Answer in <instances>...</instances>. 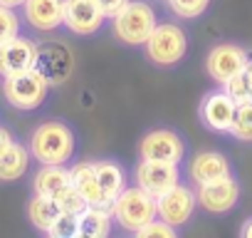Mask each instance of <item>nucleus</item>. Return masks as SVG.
<instances>
[{"label": "nucleus", "instance_id": "1", "mask_svg": "<svg viewBox=\"0 0 252 238\" xmlns=\"http://www.w3.org/2000/svg\"><path fill=\"white\" fill-rule=\"evenodd\" d=\"M28 149L37 164H62L67 166L77 154V134L62 119H50L32 129Z\"/></svg>", "mask_w": 252, "mask_h": 238}, {"label": "nucleus", "instance_id": "2", "mask_svg": "<svg viewBox=\"0 0 252 238\" xmlns=\"http://www.w3.org/2000/svg\"><path fill=\"white\" fill-rule=\"evenodd\" d=\"M111 218L114 223L126 231V233H136L141 226H146L149 221H154L158 216V203L156 196H151L149 191H144L141 186H126L111 203Z\"/></svg>", "mask_w": 252, "mask_h": 238}, {"label": "nucleus", "instance_id": "3", "mask_svg": "<svg viewBox=\"0 0 252 238\" xmlns=\"http://www.w3.org/2000/svg\"><path fill=\"white\" fill-rule=\"evenodd\" d=\"M111 20H114V35L124 45L131 47H141L158 23L154 5H149L146 0H129Z\"/></svg>", "mask_w": 252, "mask_h": 238}, {"label": "nucleus", "instance_id": "4", "mask_svg": "<svg viewBox=\"0 0 252 238\" xmlns=\"http://www.w3.org/2000/svg\"><path fill=\"white\" fill-rule=\"evenodd\" d=\"M50 79L35 67L13 77H3V97L8 99L10 107L20 112H32L40 109L50 94Z\"/></svg>", "mask_w": 252, "mask_h": 238}, {"label": "nucleus", "instance_id": "5", "mask_svg": "<svg viewBox=\"0 0 252 238\" xmlns=\"http://www.w3.org/2000/svg\"><path fill=\"white\" fill-rule=\"evenodd\" d=\"M146 57L158 67H173L188 55V35L178 23H156L154 33L144 42Z\"/></svg>", "mask_w": 252, "mask_h": 238}, {"label": "nucleus", "instance_id": "6", "mask_svg": "<svg viewBox=\"0 0 252 238\" xmlns=\"http://www.w3.org/2000/svg\"><path fill=\"white\" fill-rule=\"evenodd\" d=\"M247 60H250V55H247L245 47H240L235 42H220L208 52L205 72L215 84L222 87L230 77H235L237 72H242L247 67Z\"/></svg>", "mask_w": 252, "mask_h": 238}, {"label": "nucleus", "instance_id": "7", "mask_svg": "<svg viewBox=\"0 0 252 238\" xmlns=\"http://www.w3.org/2000/svg\"><path fill=\"white\" fill-rule=\"evenodd\" d=\"M139 157L141 159H154V161L181 164L183 157H186L183 137L173 129H151L139 142Z\"/></svg>", "mask_w": 252, "mask_h": 238}, {"label": "nucleus", "instance_id": "8", "mask_svg": "<svg viewBox=\"0 0 252 238\" xmlns=\"http://www.w3.org/2000/svg\"><path fill=\"white\" fill-rule=\"evenodd\" d=\"M156 203H158V218H163L166 223L181 228V226H186L193 218L195 206H198V194L190 186L178 181L173 189L161 194L156 198Z\"/></svg>", "mask_w": 252, "mask_h": 238}, {"label": "nucleus", "instance_id": "9", "mask_svg": "<svg viewBox=\"0 0 252 238\" xmlns=\"http://www.w3.org/2000/svg\"><path fill=\"white\" fill-rule=\"evenodd\" d=\"M181 181V169L178 164L168 161H154V159H141L134 169V184L149 191L151 196H161L168 189H173Z\"/></svg>", "mask_w": 252, "mask_h": 238}, {"label": "nucleus", "instance_id": "10", "mask_svg": "<svg viewBox=\"0 0 252 238\" xmlns=\"http://www.w3.org/2000/svg\"><path fill=\"white\" fill-rule=\"evenodd\" d=\"M37 52L40 45L25 35H18L0 45V77H13L28 70H35L37 65Z\"/></svg>", "mask_w": 252, "mask_h": 238}, {"label": "nucleus", "instance_id": "11", "mask_svg": "<svg viewBox=\"0 0 252 238\" xmlns=\"http://www.w3.org/2000/svg\"><path fill=\"white\" fill-rule=\"evenodd\" d=\"M198 203L208 211V213H227L237 206L240 201V184L232 174L208 181V184H198Z\"/></svg>", "mask_w": 252, "mask_h": 238}, {"label": "nucleus", "instance_id": "12", "mask_svg": "<svg viewBox=\"0 0 252 238\" xmlns=\"http://www.w3.org/2000/svg\"><path fill=\"white\" fill-rule=\"evenodd\" d=\"M235 109L237 104L230 99V94L225 89H213L203 97L198 114L200 122L210 129V132H220V134H230L232 119H235Z\"/></svg>", "mask_w": 252, "mask_h": 238}, {"label": "nucleus", "instance_id": "13", "mask_svg": "<svg viewBox=\"0 0 252 238\" xmlns=\"http://www.w3.org/2000/svg\"><path fill=\"white\" fill-rule=\"evenodd\" d=\"M104 13L96 0H64V28L74 35H94L104 25Z\"/></svg>", "mask_w": 252, "mask_h": 238}, {"label": "nucleus", "instance_id": "14", "mask_svg": "<svg viewBox=\"0 0 252 238\" xmlns=\"http://www.w3.org/2000/svg\"><path fill=\"white\" fill-rule=\"evenodd\" d=\"M23 18L37 33H55L64 28V0H25Z\"/></svg>", "mask_w": 252, "mask_h": 238}, {"label": "nucleus", "instance_id": "15", "mask_svg": "<svg viewBox=\"0 0 252 238\" xmlns=\"http://www.w3.org/2000/svg\"><path fill=\"white\" fill-rule=\"evenodd\" d=\"M69 181L79 189V194L84 196V201L89 206H99V208H111V198L104 194V189L99 186L96 179V169L94 161H77L69 166Z\"/></svg>", "mask_w": 252, "mask_h": 238}, {"label": "nucleus", "instance_id": "16", "mask_svg": "<svg viewBox=\"0 0 252 238\" xmlns=\"http://www.w3.org/2000/svg\"><path fill=\"white\" fill-rule=\"evenodd\" d=\"M35 67L50 79V84H62L72 72V52L64 45H45L37 52Z\"/></svg>", "mask_w": 252, "mask_h": 238}, {"label": "nucleus", "instance_id": "17", "mask_svg": "<svg viewBox=\"0 0 252 238\" xmlns=\"http://www.w3.org/2000/svg\"><path fill=\"white\" fill-rule=\"evenodd\" d=\"M188 174L198 186V184H208V181H215V179L232 174V166H230L227 157L220 154V152H200L190 159Z\"/></svg>", "mask_w": 252, "mask_h": 238}, {"label": "nucleus", "instance_id": "18", "mask_svg": "<svg viewBox=\"0 0 252 238\" xmlns=\"http://www.w3.org/2000/svg\"><path fill=\"white\" fill-rule=\"evenodd\" d=\"M30 149L25 144H20L18 139H13L8 144V149L0 154V181H5V184H13L18 179H23L30 169Z\"/></svg>", "mask_w": 252, "mask_h": 238}, {"label": "nucleus", "instance_id": "19", "mask_svg": "<svg viewBox=\"0 0 252 238\" xmlns=\"http://www.w3.org/2000/svg\"><path fill=\"white\" fill-rule=\"evenodd\" d=\"M69 184V169L62 164H40V171L32 179V191L40 196H55L62 186Z\"/></svg>", "mask_w": 252, "mask_h": 238}, {"label": "nucleus", "instance_id": "20", "mask_svg": "<svg viewBox=\"0 0 252 238\" xmlns=\"http://www.w3.org/2000/svg\"><path fill=\"white\" fill-rule=\"evenodd\" d=\"M111 211L99 206H87L79 213V236L84 238H106L111 236Z\"/></svg>", "mask_w": 252, "mask_h": 238}, {"label": "nucleus", "instance_id": "21", "mask_svg": "<svg viewBox=\"0 0 252 238\" xmlns=\"http://www.w3.org/2000/svg\"><path fill=\"white\" fill-rule=\"evenodd\" d=\"M94 169H96L99 186H101L104 194L114 201V198L126 189V171H124V166L116 164L114 159H96V161H94Z\"/></svg>", "mask_w": 252, "mask_h": 238}, {"label": "nucleus", "instance_id": "22", "mask_svg": "<svg viewBox=\"0 0 252 238\" xmlns=\"http://www.w3.org/2000/svg\"><path fill=\"white\" fill-rule=\"evenodd\" d=\"M60 213H62V211H60V206H57V201H55L52 196H40V194H35V196L30 198V203H28V218H30L32 228L40 231V233H47L50 226L57 221Z\"/></svg>", "mask_w": 252, "mask_h": 238}, {"label": "nucleus", "instance_id": "23", "mask_svg": "<svg viewBox=\"0 0 252 238\" xmlns=\"http://www.w3.org/2000/svg\"><path fill=\"white\" fill-rule=\"evenodd\" d=\"M230 134L235 139H240V142H252V102L237 104Z\"/></svg>", "mask_w": 252, "mask_h": 238}, {"label": "nucleus", "instance_id": "24", "mask_svg": "<svg viewBox=\"0 0 252 238\" xmlns=\"http://www.w3.org/2000/svg\"><path fill=\"white\" fill-rule=\"evenodd\" d=\"M55 201H57V206H60V211H69V213H82L89 203L84 201V196L79 194V189L69 181L67 186H62L55 196H52Z\"/></svg>", "mask_w": 252, "mask_h": 238}, {"label": "nucleus", "instance_id": "25", "mask_svg": "<svg viewBox=\"0 0 252 238\" xmlns=\"http://www.w3.org/2000/svg\"><path fill=\"white\" fill-rule=\"evenodd\" d=\"M50 238H79V213L62 211L47 231Z\"/></svg>", "mask_w": 252, "mask_h": 238}, {"label": "nucleus", "instance_id": "26", "mask_svg": "<svg viewBox=\"0 0 252 238\" xmlns=\"http://www.w3.org/2000/svg\"><path fill=\"white\" fill-rule=\"evenodd\" d=\"M168 8L181 20H195L210 8V0H168Z\"/></svg>", "mask_w": 252, "mask_h": 238}, {"label": "nucleus", "instance_id": "27", "mask_svg": "<svg viewBox=\"0 0 252 238\" xmlns=\"http://www.w3.org/2000/svg\"><path fill=\"white\" fill-rule=\"evenodd\" d=\"M222 89L230 94V99H232L235 104L252 102V87H250V79H247L245 70H242V72H237L235 77H230V79L222 84Z\"/></svg>", "mask_w": 252, "mask_h": 238}, {"label": "nucleus", "instance_id": "28", "mask_svg": "<svg viewBox=\"0 0 252 238\" xmlns=\"http://www.w3.org/2000/svg\"><path fill=\"white\" fill-rule=\"evenodd\" d=\"M18 35H20V15L15 13V8L0 5V45H5Z\"/></svg>", "mask_w": 252, "mask_h": 238}, {"label": "nucleus", "instance_id": "29", "mask_svg": "<svg viewBox=\"0 0 252 238\" xmlns=\"http://www.w3.org/2000/svg\"><path fill=\"white\" fill-rule=\"evenodd\" d=\"M134 236H136V238H176V236H178V228L156 216L154 221H149L146 226H141Z\"/></svg>", "mask_w": 252, "mask_h": 238}, {"label": "nucleus", "instance_id": "30", "mask_svg": "<svg viewBox=\"0 0 252 238\" xmlns=\"http://www.w3.org/2000/svg\"><path fill=\"white\" fill-rule=\"evenodd\" d=\"M126 3H129V0H96V5H99V10L104 13V18H114Z\"/></svg>", "mask_w": 252, "mask_h": 238}, {"label": "nucleus", "instance_id": "31", "mask_svg": "<svg viewBox=\"0 0 252 238\" xmlns=\"http://www.w3.org/2000/svg\"><path fill=\"white\" fill-rule=\"evenodd\" d=\"M13 139H15V137H13V132H10L8 127H0V154L8 149V144H10Z\"/></svg>", "mask_w": 252, "mask_h": 238}, {"label": "nucleus", "instance_id": "32", "mask_svg": "<svg viewBox=\"0 0 252 238\" xmlns=\"http://www.w3.org/2000/svg\"><path fill=\"white\" fill-rule=\"evenodd\" d=\"M240 236H242V238H252V218L245 221V226L240 228Z\"/></svg>", "mask_w": 252, "mask_h": 238}, {"label": "nucleus", "instance_id": "33", "mask_svg": "<svg viewBox=\"0 0 252 238\" xmlns=\"http://www.w3.org/2000/svg\"><path fill=\"white\" fill-rule=\"evenodd\" d=\"M25 0H0V5H5V8H23Z\"/></svg>", "mask_w": 252, "mask_h": 238}, {"label": "nucleus", "instance_id": "34", "mask_svg": "<svg viewBox=\"0 0 252 238\" xmlns=\"http://www.w3.org/2000/svg\"><path fill=\"white\" fill-rule=\"evenodd\" d=\"M245 75H247V79H250V87H252V57L247 60V67H245Z\"/></svg>", "mask_w": 252, "mask_h": 238}]
</instances>
